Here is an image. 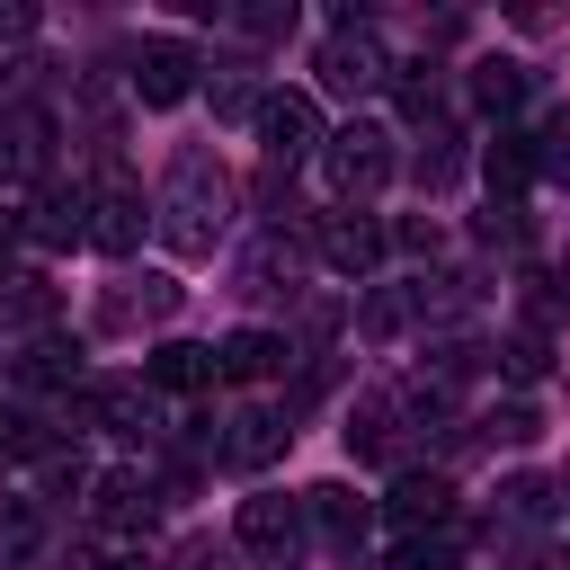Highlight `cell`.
Masks as SVG:
<instances>
[{
    "instance_id": "2",
    "label": "cell",
    "mask_w": 570,
    "mask_h": 570,
    "mask_svg": "<svg viewBox=\"0 0 570 570\" xmlns=\"http://www.w3.org/2000/svg\"><path fill=\"white\" fill-rule=\"evenodd\" d=\"M321 80H330L338 98H374V89H392V53H383V36L356 27V18H338L330 45H321Z\"/></svg>"
},
{
    "instance_id": "36",
    "label": "cell",
    "mask_w": 570,
    "mask_h": 570,
    "mask_svg": "<svg viewBox=\"0 0 570 570\" xmlns=\"http://www.w3.org/2000/svg\"><path fill=\"white\" fill-rule=\"evenodd\" d=\"M98 570H151V561H142V552H107Z\"/></svg>"
},
{
    "instance_id": "9",
    "label": "cell",
    "mask_w": 570,
    "mask_h": 570,
    "mask_svg": "<svg viewBox=\"0 0 570 570\" xmlns=\"http://www.w3.org/2000/svg\"><path fill=\"white\" fill-rule=\"evenodd\" d=\"M481 178H490V205H517V196L534 187V134L499 125V134L481 142Z\"/></svg>"
},
{
    "instance_id": "21",
    "label": "cell",
    "mask_w": 570,
    "mask_h": 570,
    "mask_svg": "<svg viewBox=\"0 0 570 570\" xmlns=\"http://www.w3.org/2000/svg\"><path fill=\"white\" fill-rule=\"evenodd\" d=\"M169 312H178V285H169V276H142L134 294H116V303H107V321H116V330H125V321H169Z\"/></svg>"
},
{
    "instance_id": "28",
    "label": "cell",
    "mask_w": 570,
    "mask_h": 570,
    "mask_svg": "<svg viewBox=\"0 0 570 570\" xmlns=\"http://www.w3.org/2000/svg\"><path fill=\"white\" fill-rule=\"evenodd\" d=\"M445 178H454V134L436 125V134L419 142V187H445Z\"/></svg>"
},
{
    "instance_id": "6",
    "label": "cell",
    "mask_w": 570,
    "mask_h": 570,
    "mask_svg": "<svg viewBox=\"0 0 570 570\" xmlns=\"http://www.w3.org/2000/svg\"><path fill=\"white\" fill-rule=\"evenodd\" d=\"M196 45L187 36H142V53H134V98L142 107H178L187 89H196Z\"/></svg>"
},
{
    "instance_id": "34",
    "label": "cell",
    "mask_w": 570,
    "mask_h": 570,
    "mask_svg": "<svg viewBox=\"0 0 570 570\" xmlns=\"http://www.w3.org/2000/svg\"><path fill=\"white\" fill-rule=\"evenodd\" d=\"M18 36H36V9L27 0H0V45H18Z\"/></svg>"
},
{
    "instance_id": "12",
    "label": "cell",
    "mask_w": 570,
    "mask_h": 570,
    "mask_svg": "<svg viewBox=\"0 0 570 570\" xmlns=\"http://www.w3.org/2000/svg\"><path fill=\"white\" fill-rule=\"evenodd\" d=\"M294 534H303V499H276V490H258V499H240V552H294Z\"/></svg>"
},
{
    "instance_id": "13",
    "label": "cell",
    "mask_w": 570,
    "mask_h": 570,
    "mask_svg": "<svg viewBox=\"0 0 570 570\" xmlns=\"http://www.w3.org/2000/svg\"><path fill=\"white\" fill-rule=\"evenodd\" d=\"M285 356H294V347H285L276 330H232V338L214 347V383H267Z\"/></svg>"
},
{
    "instance_id": "5",
    "label": "cell",
    "mask_w": 570,
    "mask_h": 570,
    "mask_svg": "<svg viewBox=\"0 0 570 570\" xmlns=\"http://www.w3.org/2000/svg\"><path fill=\"white\" fill-rule=\"evenodd\" d=\"M249 125H258V142H267L276 169L303 160V151H321V98H312V89H267Z\"/></svg>"
},
{
    "instance_id": "38",
    "label": "cell",
    "mask_w": 570,
    "mask_h": 570,
    "mask_svg": "<svg viewBox=\"0 0 570 570\" xmlns=\"http://www.w3.org/2000/svg\"><path fill=\"white\" fill-rule=\"evenodd\" d=\"M561 490H570V463H561Z\"/></svg>"
},
{
    "instance_id": "29",
    "label": "cell",
    "mask_w": 570,
    "mask_h": 570,
    "mask_svg": "<svg viewBox=\"0 0 570 570\" xmlns=\"http://www.w3.org/2000/svg\"><path fill=\"white\" fill-rule=\"evenodd\" d=\"M410 312H419L410 294H374V303H365V338H392V330H410Z\"/></svg>"
},
{
    "instance_id": "24",
    "label": "cell",
    "mask_w": 570,
    "mask_h": 570,
    "mask_svg": "<svg viewBox=\"0 0 570 570\" xmlns=\"http://www.w3.org/2000/svg\"><path fill=\"white\" fill-rule=\"evenodd\" d=\"M499 365H508L517 383H534V374L552 365V347H543V330H508V338H499Z\"/></svg>"
},
{
    "instance_id": "14",
    "label": "cell",
    "mask_w": 570,
    "mask_h": 570,
    "mask_svg": "<svg viewBox=\"0 0 570 570\" xmlns=\"http://www.w3.org/2000/svg\"><path fill=\"white\" fill-rule=\"evenodd\" d=\"M321 258H330L338 276H365V267L383 258V223H374V214H330V223H321Z\"/></svg>"
},
{
    "instance_id": "20",
    "label": "cell",
    "mask_w": 570,
    "mask_h": 570,
    "mask_svg": "<svg viewBox=\"0 0 570 570\" xmlns=\"http://www.w3.org/2000/svg\"><path fill=\"white\" fill-rule=\"evenodd\" d=\"M472 107L481 116H517L525 107V71L517 62H472Z\"/></svg>"
},
{
    "instance_id": "7",
    "label": "cell",
    "mask_w": 570,
    "mask_h": 570,
    "mask_svg": "<svg viewBox=\"0 0 570 570\" xmlns=\"http://www.w3.org/2000/svg\"><path fill=\"white\" fill-rule=\"evenodd\" d=\"M53 169V116L45 107H0V187H27Z\"/></svg>"
},
{
    "instance_id": "23",
    "label": "cell",
    "mask_w": 570,
    "mask_h": 570,
    "mask_svg": "<svg viewBox=\"0 0 570 570\" xmlns=\"http://www.w3.org/2000/svg\"><path fill=\"white\" fill-rule=\"evenodd\" d=\"M392 98H401V116H436V62H392Z\"/></svg>"
},
{
    "instance_id": "4",
    "label": "cell",
    "mask_w": 570,
    "mask_h": 570,
    "mask_svg": "<svg viewBox=\"0 0 570 570\" xmlns=\"http://www.w3.org/2000/svg\"><path fill=\"white\" fill-rule=\"evenodd\" d=\"M321 169L338 196H374L392 178V134L383 125H347V134H321Z\"/></svg>"
},
{
    "instance_id": "30",
    "label": "cell",
    "mask_w": 570,
    "mask_h": 570,
    "mask_svg": "<svg viewBox=\"0 0 570 570\" xmlns=\"http://www.w3.org/2000/svg\"><path fill=\"white\" fill-rule=\"evenodd\" d=\"M499 499H508V517H525V525H534V517H552V481H508Z\"/></svg>"
},
{
    "instance_id": "8",
    "label": "cell",
    "mask_w": 570,
    "mask_h": 570,
    "mask_svg": "<svg viewBox=\"0 0 570 570\" xmlns=\"http://www.w3.org/2000/svg\"><path fill=\"white\" fill-rule=\"evenodd\" d=\"M285 410H232L223 419V436H214V463H232V472H258V463H276L285 454Z\"/></svg>"
},
{
    "instance_id": "31",
    "label": "cell",
    "mask_w": 570,
    "mask_h": 570,
    "mask_svg": "<svg viewBox=\"0 0 570 570\" xmlns=\"http://www.w3.org/2000/svg\"><path fill=\"white\" fill-rule=\"evenodd\" d=\"M285 27H294V0H285V9H240V36H258V45L285 36Z\"/></svg>"
},
{
    "instance_id": "35",
    "label": "cell",
    "mask_w": 570,
    "mask_h": 570,
    "mask_svg": "<svg viewBox=\"0 0 570 570\" xmlns=\"http://www.w3.org/2000/svg\"><path fill=\"white\" fill-rule=\"evenodd\" d=\"M18 240H27V232H18V205H9V196H0V258H9V249H18Z\"/></svg>"
},
{
    "instance_id": "26",
    "label": "cell",
    "mask_w": 570,
    "mask_h": 570,
    "mask_svg": "<svg viewBox=\"0 0 570 570\" xmlns=\"http://www.w3.org/2000/svg\"><path fill=\"white\" fill-rule=\"evenodd\" d=\"M534 169L570 178V107H552V116H543V134H534Z\"/></svg>"
},
{
    "instance_id": "3",
    "label": "cell",
    "mask_w": 570,
    "mask_h": 570,
    "mask_svg": "<svg viewBox=\"0 0 570 570\" xmlns=\"http://www.w3.org/2000/svg\"><path fill=\"white\" fill-rule=\"evenodd\" d=\"M142 223H151L142 187H134L125 169H98V187H89V249H107V258H134V249H142Z\"/></svg>"
},
{
    "instance_id": "18",
    "label": "cell",
    "mask_w": 570,
    "mask_h": 570,
    "mask_svg": "<svg viewBox=\"0 0 570 570\" xmlns=\"http://www.w3.org/2000/svg\"><path fill=\"white\" fill-rule=\"evenodd\" d=\"M80 410H89L98 428H116V436H142V428H151L142 383H89V392H80Z\"/></svg>"
},
{
    "instance_id": "16",
    "label": "cell",
    "mask_w": 570,
    "mask_h": 570,
    "mask_svg": "<svg viewBox=\"0 0 570 570\" xmlns=\"http://www.w3.org/2000/svg\"><path fill=\"white\" fill-rule=\"evenodd\" d=\"M142 383H151V392H205V383H214V347L169 338V347H151V356H142Z\"/></svg>"
},
{
    "instance_id": "22",
    "label": "cell",
    "mask_w": 570,
    "mask_h": 570,
    "mask_svg": "<svg viewBox=\"0 0 570 570\" xmlns=\"http://www.w3.org/2000/svg\"><path fill=\"white\" fill-rule=\"evenodd\" d=\"M454 561H463L454 525H428V534H410V543L392 552V570H454Z\"/></svg>"
},
{
    "instance_id": "15",
    "label": "cell",
    "mask_w": 570,
    "mask_h": 570,
    "mask_svg": "<svg viewBox=\"0 0 570 570\" xmlns=\"http://www.w3.org/2000/svg\"><path fill=\"white\" fill-rule=\"evenodd\" d=\"M89 517H98L107 534H134V525L151 517V481H142V472H98V481H89Z\"/></svg>"
},
{
    "instance_id": "32",
    "label": "cell",
    "mask_w": 570,
    "mask_h": 570,
    "mask_svg": "<svg viewBox=\"0 0 570 570\" xmlns=\"http://www.w3.org/2000/svg\"><path fill=\"white\" fill-rule=\"evenodd\" d=\"M45 490L62 499V490H89V472H80V454H45Z\"/></svg>"
},
{
    "instance_id": "27",
    "label": "cell",
    "mask_w": 570,
    "mask_h": 570,
    "mask_svg": "<svg viewBox=\"0 0 570 570\" xmlns=\"http://www.w3.org/2000/svg\"><path fill=\"white\" fill-rule=\"evenodd\" d=\"M214 107L223 116H258V80L249 71H214Z\"/></svg>"
},
{
    "instance_id": "17",
    "label": "cell",
    "mask_w": 570,
    "mask_h": 570,
    "mask_svg": "<svg viewBox=\"0 0 570 570\" xmlns=\"http://www.w3.org/2000/svg\"><path fill=\"white\" fill-rule=\"evenodd\" d=\"M383 508H392L401 525H445V517H454V490H445V472H401Z\"/></svg>"
},
{
    "instance_id": "19",
    "label": "cell",
    "mask_w": 570,
    "mask_h": 570,
    "mask_svg": "<svg viewBox=\"0 0 570 570\" xmlns=\"http://www.w3.org/2000/svg\"><path fill=\"white\" fill-rule=\"evenodd\" d=\"M36 543H45V508L36 499H0V570L36 561Z\"/></svg>"
},
{
    "instance_id": "10",
    "label": "cell",
    "mask_w": 570,
    "mask_h": 570,
    "mask_svg": "<svg viewBox=\"0 0 570 570\" xmlns=\"http://www.w3.org/2000/svg\"><path fill=\"white\" fill-rule=\"evenodd\" d=\"M18 232L36 240V249H62V240H89V196L80 187H45L27 214H18Z\"/></svg>"
},
{
    "instance_id": "1",
    "label": "cell",
    "mask_w": 570,
    "mask_h": 570,
    "mask_svg": "<svg viewBox=\"0 0 570 570\" xmlns=\"http://www.w3.org/2000/svg\"><path fill=\"white\" fill-rule=\"evenodd\" d=\"M223 223H232V178H223V160L187 151V160L169 169L160 205H151V232H160L178 258H205V249L223 240Z\"/></svg>"
},
{
    "instance_id": "33",
    "label": "cell",
    "mask_w": 570,
    "mask_h": 570,
    "mask_svg": "<svg viewBox=\"0 0 570 570\" xmlns=\"http://www.w3.org/2000/svg\"><path fill=\"white\" fill-rule=\"evenodd\" d=\"M490 436H508V445H525V436H534V410H525V401H517V410H499V419H490Z\"/></svg>"
},
{
    "instance_id": "37",
    "label": "cell",
    "mask_w": 570,
    "mask_h": 570,
    "mask_svg": "<svg viewBox=\"0 0 570 570\" xmlns=\"http://www.w3.org/2000/svg\"><path fill=\"white\" fill-rule=\"evenodd\" d=\"M534 570H570V552H543V561H534Z\"/></svg>"
},
{
    "instance_id": "11",
    "label": "cell",
    "mask_w": 570,
    "mask_h": 570,
    "mask_svg": "<svg viewBox=\"0 0 570 570\" xmlns=\"http://www.w3.org/2000/svg\"><path fill=\"white\" fill-rule=\"evenodd\" d=\"M303 525H321L330 543H365V525H374V499H356L347 481H312V490H303Z\"/></svg>"
},
{
    "instance_id": "25",
    "label": "cell",
    "mask_w": 570,
    "mask_h": 570,
    "mask_svg": "<svg viewBox=\"0 0 570 570\" xmlns=\"http://www.w3.org/2000/svg\"><path fill=\"white\" fill-rule=\"evenodd\" d=\"M0 312H9V321H53V285H45V276H9Z\"/></svg>"
}]
</instances>
